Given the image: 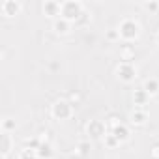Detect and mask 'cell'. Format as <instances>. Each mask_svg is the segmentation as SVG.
I'll use <instances>...</instances> for the list:
<instances>
[{
  "label": "cell",
  "instance_id": "8",
  "mask_svg": "<svg viewBox=\"0 0 159 159\" xmlns=\"http://www.w3.org/2000/svg\"><path fill=\"white\" fill-rule=\"evenodd\" d=\"M38 159H52L54 157V148L51 142H41V146L36 150Z\"/></svg>",
  "mask_w": 159,
  "mask_h": 159
},
{
  "label": "cell",
  "instance_id": "13",
  "mask_svg": "<svg viewBox=\"0 0 159 159\" xmlns=\"http://www.w3.org/2000/svg\"><path fill=\"white\" fill-rule=\"evenodd\" d=\"M142 90H146L148 96L157 94L159 92V81L157 79H148V81H144V84H142Z\"/></svg>",
  "mask_w": 159,
  "mask_h": 159
},
{
  "label": "cell",
  "instance_id": "11",
  "mask_svg": "<svg viewBox=\"0 0 159 159\" xmlns=\"http://www.w3.org/2000/svg\"><path fill=\"white\" fill-rule=\"evenodd\" d=\"M109 133H112L120 142H125V140L129 139V127H127L125 124H120V125H116V127L109 129Z\"/></svg>",
  "mask_w": 159,
  "mask_h": 159
},
{
  "label": "cell",
  "instance_id": "16",
  "mask_svg": "<svg viewBox=\"0 0 159 159\" xmlns=\"http://www.w3.org/2000/svg\"><path fill=\"white\" fill-rule=\"evenodd\" d=\"M103 140H105V146H107V148H116V146H120V140H118L112 133H107Z\"/></svg>",
  "mask_w": 159,
  "mask_h": 159
},
{
  "label": "cell",
  "instance_id": "1",
  "mask_svg": "<svg viewBox=\"0 0 159 159\" xmlns=\"http://www.w3.org/2000/svg\"><path fill=\"white\" fill-rule=\"evenodd\" d=\"M84 15V6L77 0H66L60 2V17L69 21V23H77L81 21V17Z\"/></svg>",
  "mask_w": 159,
  "mask_h": 159
},
{
  "label": "cell",
  "instance_id": "19",
  "mask_svg": "<svg viewBox=\"0 0 159 159\" xmlns=\"http://www.w3.org/2000/svg\"><path fill=\"white\" fill-rule=\"evenodd\" d=\"M25 146H26V148H30V150H38V148L41 146V140H39V137L26 139V140H25Z\"/></svg>",
  "mask_w": 159,
  "mask_h": 159
},
{
  "label": "cell",
  "instance_id": "17",
  "mask_svg": "<svg viewBox=\"0 0 159 159\" xmlns=\"http://www.w3.org/2000/svg\"><path fill=\"white\" fill-rule=\"evenodd\" d=\"M19 159H38V153H36V150H30L25 146L19 153Z\"/></svg>",
  "mask_w": 159,
  "mask_h": 159
},
{
  "label": "cell",
  "instance_id": "12",
  "mask_svg": "<svg viewBox=\"0 0 159 159\" xmlns=\"http://www.w3.org/2000/svg\"><path fill=\"white\" fill-rule=\"evenodd\" d=\"M43 13L49 15V17H60V2H56V0H47V2L43 4Z\"/></svg>",
  "mask_w": 159,
  "mask_h": 159
},
{
  "label": "cell",
  "instance_id": "5",
  "mask_svg": "<svg viewBox=\"0 0 159 159\" xmlns=\"http://www.w3.org/2000/svg\"><path fill=\"white\" fill-rule=\"evenodd\" d=\"M116 75H118L120 81L131 83V81H135V77H137V67H135L133 62H120L116 66Z\"/></svg>",
  "mask_w": 159,
  "mask_h": 159
},
{
  "label": "cell",
  "instance_id": "20",
  "mask_svg": "<svg viewBox=\"0 0 159 159\" xmlns=\"http://www.w3.org/2000/svg\"><path fill=\"white\" fill-rule=\"evenodd\" d=\"M75 150H77L79 153H81V155H86V153L90 152V142H88V140H83V142H79Z\"/></svg>",
  "mask_w": 159,
  "mask_h": 159
},
{
  "label": "cell",
  "instance_id": "10",
  "mask_svg": "<svg viewBox=\"0 0 159 159\" xmlns=\"http://www.w3.org/2000/svg\"><path fill=\"white\" fill-rule=\"evenodd\" d=\"M146 120H148V114H146V111H144L142 107H137V109L131 112V124H133V125H144Z\"/></svg>",
  "mask_w": 159,
  "mask_h": 159
},
{
  "label": "cell",
  "instance_id": "4",
  "mask_svg": "<svg viewBox=\"0 0 159 159\" xmlns=\"http://www.w3.org/2000/svg\"><path fill=\"white\" fill-rule=\"evenodd\" d=\"M107 133H109L107 122H101V120H90V122L86 124V135H88L92 140L105 139Z\"/></svg>",
  "mask_w": 159,
  "mask_h": 159
},
{
  "label": "cell",
  "instance_id": "23",
  "mask_svg": "<svg viewBox=\"0 0 159 159\" xmlns=\"http://www.w3.org/2000/svg\"><path fill=\"white\" fill-rule=\"evenodd\" d=\"M150 157H152V159H159V144H153V146H152Z\"/></svg>",
  "mask_w": 159,
  "mask_h": 159
},
{
  "label": "cell",
  "instance_id": "15",
  "mask_svg": "<svg viewBox=\"0 0 159 159\" xmlns=\"http://www.w3.org/2000/svg\"><path fill=\"white\" fill-rule=\"evenodd\" d=\"M133 54H135L133 47H129V43H125L122 47V62H131L133 60Z\"/></svg>",
  "mask_w": 159,
  "mask_h": 159
},
{
  "label": "cell",
  "instance_id": "9",
  "mask_svg": "<svg viewBox=\"0 0 159 159\" xmlns=\"http://www.w3.org/2000/svg\"><path fill=\"white\" fill-rule=\"evenodd\" d=\"M52 30H54L56 34H67V32L71 30V23L66 21V19H62V17H56V19L52 21Z\"/></svg>",
  "mask_w": 159,
  "mask_h": 159
},
{
  "label": "cell",
  "instance_id": "7",
  "mask_svg": "<svg viewBox=\"0 0 159 159\" xmlns=\"http://www.w3.org/2000/svg\"><path fill=\"white\" fill-rule=\"evenodd\" d=\"M11 150H13V137L10 133L2 131V135H0V152H2V159H6Z\"/></svg>",
  "mask_w": 159,
  "mask_h": 159
},
{
  "label": "cell",
  "instance_id": "6",
  "mask_svg": "<svg viewBox=\"0 0 159 159\" xmlns=\"http://www.w3.org/2000/svg\"><path fill=\"white\" fill-rule=\"evenodd\" d=\"M21 2H17V0H4L2 4H0V11H2L4 17H15L19 15L21 11Z\"/></svg>",
  "mask_w": 159,
  "mask_h": 159
},
{
  "label": "cell",
  "instance_id": "2",
  "mask_svg": "<svg viewBox=\"0 0 159 159\" xmlns=\"http://www.w3.org/2000/svg\"><path fill=\"white\" fill-rule=\"evenodd\" d=\"M118 32H120V39H124V41H133V39H137L139 38V34H140V25L135 21V19H124L120 25H118Z\"/></svg>",
  "mask_w": 159,
  "mask_h": 159
},
{
  "label": "cell",
  "instance_id": "21",
  "mask_svg": "<svg viewBox=\"0 0 159 159\" xmlns=\"http://www.w3.org/2000/svg\"><path fill=\"white\" fill-rule=\"evenodd\" d=\"M142 8L148 10V11H157L159 10V2H155V0H152V2H144Z\"/></svg>",
  "mask_w": 159,
  "mask_h": 159
},
{
  "label": "cell",
  "instance_id": "24",
  "mask_svg": "<svg viewBox=\"0 0 159 159\" xmlns=\"http://www.w3.org/2000/svg\"><path fill=\"white\" fill-rule=\"evenodd\" d=\"M69 99H71V101H69V103H71V105H73V103H79V101H81V96H79V94H75V92H73V94H71V96H69Z\"/></svg>",
  "mask_w": 159,
  "mask_h": 159
},
{
  "label": "cell",
  "instance_id": "22",
  "mask_svg": "<svg viewBox=\"0 0 159 159\" xmlns=\"http://www.w3.org/2000/svg\"><path fill=\"white\" fill-rule=\"evenodd\" d=\"M107 39H109V41H118V39H120V32H118V28L109 30V32H107Z\"/></svg>",
  "mask_w": 159,
  "mask_h": 159
},
{
  "label": "cell",
  "instance_id": "14",
  "mask_svg": "<svg viewBox=\"0 0 159 159\" xmlns=\"http://www.w3.org/2000/svg\"><path fill=\"white\" fill-rule=\"evenodd\" d=\"M148 99H150V96H148V92L146 90H135V94H133V101H135V105H139V107H142V105H146L148 103Z\"/></svg>",
  "mask_w": 159,
  "mask_h": 159
},
{
  "label": "cell",
  "instance_id": "25",
  "mask_svg": "<svg viewBox=\"0 0 159 159\" xmlns=\"http://www.w3.org/2000/svg\"><path fill=\"white\" fill-rule=\"evenodd\" d=\"M155 41H157V45H159V30H157V34H155Z\"/></svg>",
  "mask_w": 159,
  "mask_h": 159
},
{
  "label": "cell",
  "instance_id": "18",
  "mask_svg": "<svg viewBox=\"0 0 159 159\" xmlns=\"http://www.w3.org/2000/svg\"><path fill=\"white\" fill-rule=\"evenodd\" d=\"M13 129H15V120L4 118V120H2V131H4V133H11Z\"/></svg>",
  "mask_w": 159,
  "mask_h": 159
},
{
  "label": "cell",
  "instance_id": "3",
  "mask_svg": "<svg viewBox=\"0 0 159 159\" xmlns=\"http://www.w3.org/2000/svg\"><path fill=\"white\" fill-rule=\"evenodd\" d=\"M51 114H52L54 120H67V118H71V114H73V105H71L69 101L58 99V101L52 103Z\"/></svg>",
  "mask_w": 159,
  "mask_h": 159
}]
</instances>
